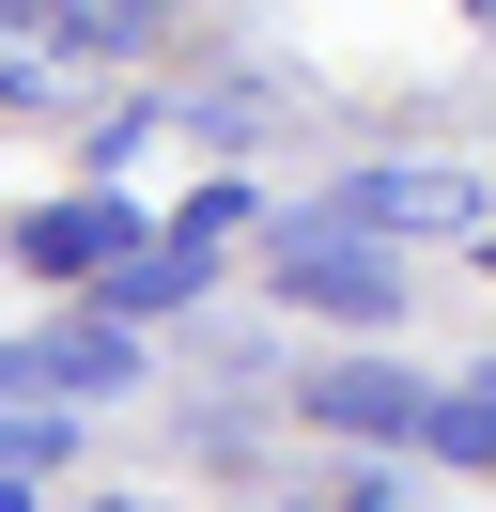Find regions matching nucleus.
<instances>
[{
  "mask_svg": "<svg viewBox=\"0 0 496 512\" xmlns=\"http://www.w3.org/2000/svg\"><path fill=\"white\" fill-rule=\"evenodd\" d=\"M264 280L295 295V311H326V326H403V264H388V233H357V218H326V202H310V218H279L264 233Z\"/></svg>",
  "mask_w": 496,
  "mask_h": 512,
  "instance_id": "2",
  "label": "nucleus"
},
{
  "mask_svg": "<svg viewBox=\"0 0 496 512\" xmlns=\"http://www.w3.org/2000/svg\"><path fill=\"white\" fill-rule=\"evenodd\" d=\"M140 202H109V187H78V202H47V218H16V264H31V280H109V264L124 249H140Z\"/></svg>",
  "mask_w": 496,
  "mask_h": 512,
  "instance_id": "4",
  "label": "nucleus"
},
{
  "mask_svg": "<svg viewBox=\"0 0 496 512\" xmlns=\"http://www.w3.org/2000/svg\"><path fill=\"white\" fill-rule=\"evenodd\" d=\"M93 512H155V497H93Z\"/></svg>",
  "mask_w": 496,
  "mask_h": 512,
  "instance_id": "11",
  "label": "nucleus"
},
{
  "mask_svg": "<svg viewBox=\"0 0 496 512\" xmlns=\"http://www.w3.org/2000/svg\"><path fill=\"white\" fill-rule=\"evenodd\" d=\"M62 16V47H78V63H124V47L155 32V0H47Z\"/></svg>",
  "mask_w": 496,
  "mask_h": 512,
  "instance_id": "8",
  "label": "nucleus"
},
{
  "mask_svg": "<svg viewBox=\"0 0 496 512\" xmlns=\"http://www.w3.org/2000/svg\"><path fill=\"white\" fill-rule=\"evenodd\" d=\"M248 125H264V94H248V78H217V94H186V140H217V156H233Z\"/></svg>",
  "mask_w": 496,
  "mask_h": 512,
  "instance_id": "9",
  "label": "nucleus"
},
{
  "mask_svg": "<svg viewBox=\"0 0 496 512\" xmlns=\"http://www.w3.org/2000/svg\"><path fill=\"white\" fill-rule=\"evenodd\" d=\"M481 388H496V373H481Z\"/></svg>",
  "mask_w": 496,
  "mask_h": 512,
  "instance_id": "13",
  "label": "nucleus"
},
{
  "mask_svg": "<svg viewBox=\"0 0 496 512\" xmlns=\"http://www.w3.org/2000/svg\"><path fill=\"white\" fill-rule=\"evenodd\" d=\"M326 218H357V233H388V249H481L496 233V187L465 156H357L326 187Z\"/></svg>",
  "mask_w": 496,
  "mask_h": 512,
  "instance_id": "1",
  "label": "nucleus"
},
{
  "mask_svg": "<svg viewBox=\"0 0 496 512\" xmlns=\"http://www.w3.org/2000/svg\"><path fill=\"white\" fill-rule=\"evenodd\" d=\"M233 233H264V202H248V187H202V202H186L171 233H140V249L109 264V311H124V326H155V311H186V295L217 280V249H233Z\"/></svg>",
  "mask_w": 496,
  "mask_h": 512,
  "instance_id": "3",
  "label": "nucleus"
},
{
  "mask_svg": "<svg viewBox=\"0 0 496 512\" xmlns=\"http://www.w3.org/2000/svg\"><path fill=\"white\" fill-rule=\"evenodd\" d=\"M62 450H78V435H62L47 404H16V419H0V512H31V481H47Z\"/></svg>",
  "mask_w": 496,
  "mask_h": 512,
  "instance_id": "7",
  "label": "nucleus"
},
{
  "mask_svg": "<svg viewBox=\"0 0 496 512\" xmlns=\"http://www.w3.org/2000/svg\"><path fill=\"white\" fill-rule=\"evenodd\" d=\"M341 512H403V481H357V497H341Z\"/></svg>",
  "mask_w": 496,
  "mask_h": 512,
  "instance_id": "10",
  "label": "nucleus"
},
{
  "mask_svg": "<svg viewBox=\"0 0 496 512\" xmlns=\"http://www.w3.org/2000/svg\"><path fill=\"white\" fill-rule=\"evenodd\" d=\"M419 450H434V466H496V388H434Z\"/></svg>",
  "mask_w": 496,
  "mask_h": 512,
  "instance_id": "6",
  "label": "nucleus"
},
{
  "mask_svg": "<svg viewBox=\"0 0 496 512\" xmlns=\"http://www.w3.org/2000/svg\"><path fill=\"white\" fill-rule=\"evenodd\" d=\"M310 419L388 450V435H419V419H434V388L403 373V357H326V373H310Z\"/></svg>",
  "mask_w": 496,
  "mask_h": 512,
  "instance_id": "5",
  "label": "nucleus"
},
{
  "mask_svg": "<svg viewBox=\"0 0 496 512\" xmlns=\"http://www.w3.org/2000/svg\"><path fill=\"white\" fill-rule=\"evenodd\" d=\"M481 264H496V233H481Z\"/></svg>",
  "mask_w": 496,
  "mask_h": 512,
  "instance_id": "12",
  "label": "nucleus"
}]
</instances>
